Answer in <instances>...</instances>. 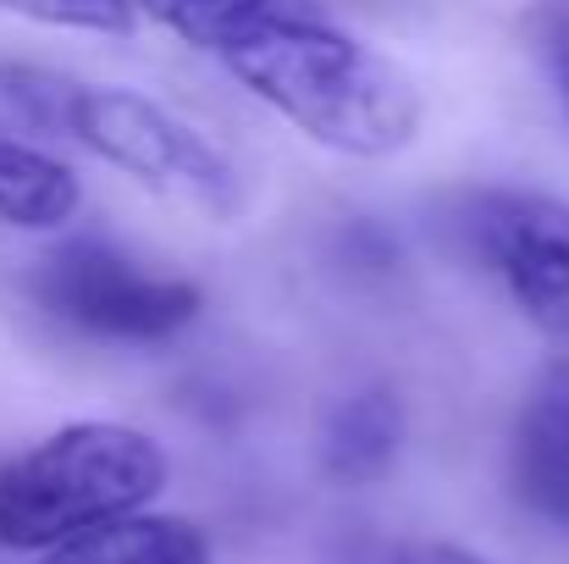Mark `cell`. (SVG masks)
<instances>
[{
  "instance_id": "1",
  "label": "cell",
  "mask_w": 569,
  "mask_h": 564,
  "mask_svg": "<svg viewBox=\"0 0 569 564\" xmlns=\"http://www.w3.org/2000/svg\"><path fill=\"white\" fill-rule=\"evenodd\" d=\"M221 67L266 111L332 156L387 161L420 133L415 78L371 39L343 28L321 0H305L299 11L260 28Z\"/></svg>"
},
{
  "instance_id": "2",
  "label": "cell",
  "mask_w": 569,
  "mask_h": 564,
  "mask_svg": "<svg viewBox=\"0 0 569 564\" xmlns=\"http://www.w3.org/2000/svg\"><path fill=\"white\" fill-rule=\"evenodd\" d=\"M172 482L167 448L122 420H72L0 459V548L50 554L83 532L144 515Z\"/></svg>"
},
{
  "instance_id": "3",
  "label": "cell",
  "mask_w": 569,
  "mask_h": 564,
  "mask_svg": "<svg viewBox=\"0 0 569 564\" xmlns=\"http://www.w3.org/2000/svg\"><path fill=\"white\" fill-rule=\"evenodd\" d=\"M56 133H67L72 145H83L89 156H100L106 167H117L139 188H150L172 205H189L199 216L232 221L249 199L238 161L210 133L183 122L172 106H161L139 89L72 78Z\"/></svg>"
},
{
  "instance_id": "4",
  "label": "cell",
  "mask_w": 569,
  "mask_h": 564,
  "mask_svg": "<svg viewBox=\"0 0 569 564\" xmlns=\"http://www.w3.org/2000/svg\"><path fill=\"white\" fill-rule=\"evenodd\" d=\"M33 305L78 338L117 349H161L193 333L204 316V288L133 260L106 238H67L33 266Z\"/></svg>"
},
{
  "instance_id": "5",
  "label": "cell",
  "mask_w": 569,
  "mask_h": 564,
  "mask_svg": "<svg viewBox=\"0 0 569 564\" xmlns=\"http://www.w3.org/2000/svg\"><path fill=\"white\" fill-rule=\"evenodd\" d=\"M459 249L548 338L569 344V205L542 188H470L453 210Z\"/></svg>"
},
{
  "instance_id": "6",
  "label": "cell",
  "mask_w": 569,
  "mask_h": 564,
  "mask_svg": "<svg viewBox=\"0 0 569 564\" xmlns=\"http://www.w3.org/2000/svg\"><path fill=\"white\" fill-rule=\"evenodd\" d=\"M515 493L569 526V360L548 366L542 382L531 387L520 420H515V448H509Z\"/></svg>"
},
{
  "instance_id": "7",
  "label": "cell",
  "mask_w": 569,
  "mask_h": 564,
  "mask_svg": "<svg viewBox=\"0 0 569 564\" xmlns=\"http://www.w3.org/2000/svg\"><path fill=\"white\" fill-rule=\"evenodd\" d=\"M403 454V404L387 387L338 398L321 420V476L338 487H371Z\"/></svg>"
},
{
  "instance_id": "8",
  "label": "cell",
  "mask_w": 569,
  "mask_h": 564,
  "mask_svg": "<svg viewBox=\"0 0 569 564\" xmlns=\"http://www.w3.org/2000/svg\"><path fill=\"white\" fill-rule=\"evenodd\" d=\"M78 210H83V178L61 156L0 133V227L61 232Z\"/></svg>"
},
{
  "instance_id": "9",
  "label": "cell",
  "mask_w": 569,
  "mask_h": 564,
  "mask_svg": "<svg viewBox=\"0 0 569 564\" xmlns=\"http://www.w3.org/2000/svg\"><path fill=\"white\" fill-rule=\"evenodd\" d=\"M39 564H210V543L193 521L144 509L50 548Z\"/></svg>"
},
{
  "instance_id": "10",
  "label": "cell",
  "mask_w": 569,
  "mask_h": 564,
  "mask_svg": "<svg viewBox=\"0 0 569 564\" xmlns=\"http://www.w3.org/2000/svg\"><path fill=\"white\" fill-rule=\"evenodd\" d=\"M133 6L139 17L167 28L178 44H189L210 61H227L238 44H249L277 17L299 11L305 0H133Z\"/></svg>"
},
{
  "instance_id": "11",
  "label": "cell",
  "mask_w": 569,
  "mask_h": 564,
  "mask_svg": "<svg viewBox=\"0 0 569 564\" xmlns=\"http://www.w3.org/2000/svg\"><path fill=\"white\" fill-rule=\"evenodd\" d=\"M0 11L28 17L39 28H78V33H111V39L139 28L133 0H0Z\"/></svg>"
},
{
  "instance_id": "12",
  "label": "cell",
  "mask_w": 569,
  "mask_h": 564,
  "mask_svg": "<svg viewBox=\"0 0 569 564\" xmlns=\"http://www.w3.org/2000/svg\"><path fill=\"white\" fill-rule=\"evenodd\" d=\"M537 56H542V72H548L553 95L565 100L569 111V0H542V11H537Z\"/></svg>"
},
{
  "instance_id": "13",
  "label": "cell",
  "mask_w": 569,
  "mask_h": 564,
  "mask_svg": "<svg viewBox=\"0 0 569 564\" xmlns=\"http://www.w3.org/2000/svg\"><path fill=\"white\" fill-rule=\"evenodd\" d=\"M392 564H492L481 560L476 548H459V543H409V548H398Z\"/></svg>"
}]
</instances>
